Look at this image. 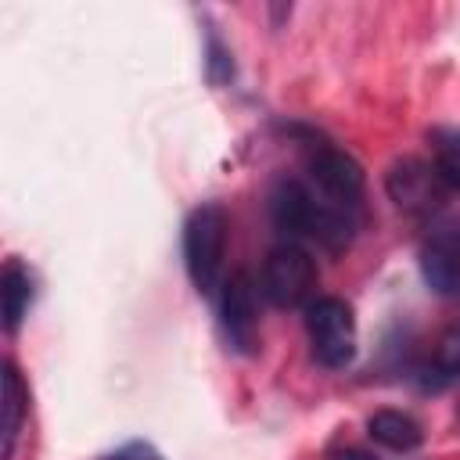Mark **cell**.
I'll return each instance as SVG.
<instances>
[{"label":"cell","mask_w":460,"mask_h":460,"mask_svg":"<svg viewBox=\"0 0 460 460\" xmlns=\"http://www.w3.org/2000/svg\"><path fill=\"white\" fill-rule=\"evenodd\" d=\"M226 255V208L219 201L198 205L183 223V262L201 295H212Z\"/></svg>","instance_id":"6da1fadb"},{"label":"cell","mask_w":460,"mask_h":460,"mask_svg":"<svg viewBox=\"0 0 460 460\" xmlns=\"http://www.w3.org/2000/svg\"><path fill=\"white\" fill-rule=\"evenodd\" d=\"M316 212H320V198L305 180L280 176L273 183V190H270V219H273V226L280 234H288V241L309 237L313 223H316Z\"/></svg>","instance_id":"ba28073f"},{"label":"cell","mask_w":460,"mask_h":460,"mask_svg":"<svg viewBox=\"0 0 460 460\" xmlns=\"http://www.w3.org/2000/svg\"><path fill=\"white\" fill-rule=\"evenodd\" d=\"M435 374H438V381L460 377V323L442 334V341L435 349Z\"/></svg>","instance_id":"4fadbf2b"},{"label":"cell","mask_w":460,"mask_h":460,"mask_svg":"<svg viewBox=\"0 0 460 460\" xmlns=\"http://www.w3.org/2000/svg\"><path fill=\"white\" fill-rule=\"evenodd\" d=\"M305 334L313 359L327 370H341L356 356V316L341 298H313L305 305Z\"/></svg>","instance_id":"7a4b0ae2"},{"label":"cell","mask_w":460,"mask_h":460,"mask_svg":"<svg viewBox=\"0 0 460 460\" xmlns=\"http://www.w3.org/2000/svg\"><path fill=\"white\" fill-rule=\"evenodd\" d=\"M331 460H377V456L367 453V449H359V446H349V449H338Z\"/></svg>","instance_id":"2e32d148"},{"label":"cell","mask_w":460,"mask_h":460,"mask_svg":"<svg viewBox=\"0 0 460 460\" xmlns=\"http://www.w3.org/2000/svg\"><path fill=\"white\" fill-rule=\"evenodd\" d=\"M420 277L442 298L460 295V216H446L428 226L420 244Z\"/></svg>","instance_id":"52a82bcc"},{"label":"cell","mask_w":460,"mask_h":460,"mask_svg":"<svg viewBox=\"0 0 460 460\" xmlns=\"http://www.w3.org/2000/svg\"><path fill=\"white\" fill-rule=\"evenodd\" d=\"M208 79L219 86V83H226L230 75H234V58H230V50L219 43V36H208Z\"/></svg>","instance_id":"5bb4252c"},{"label":"cell","mask_w":460,"mask_h":460,"mask_svg":"<svg viewBox=\"0 0 460 460\" xmlns=\"http://www.w3.org/2000/svg\"><path fill=\"white\" fill-rule=\"evenodd\" d=\"M0 410H4V420H0V460H11L14 453V442H18V431H22V420H25V406H29V395H25V385H22V374L14 363H4V395H0Z\"/></svg>","instance_id":"30bf717a"},{"label":"cell","mask_w":460,"mask_h":460,"mask_svg":"<svg viewBox=\"0 0 460 460\" xmlns=\"http://www.w3.org/2000/svg\"><path fill=\"white\" fill-rule=\"evenodd\" d=\"M313 291H316L313 255L298 241H284V244L270 248V255L262 262V295L280 309H295V305H305L313 298Z\"/></svg>","instance_id":"277c9868"},{"label":"cell","mask_w":460,"mask_h":460,"mask_svg":"<svg viewBox=\"0 0 460 460\" xmlns=\"http://www.w3.org/2000/svg\"><path fill=\"white\" fill-rule=\"evenodd\" d=\"M385 190H388V198L395 201L399 212L417 216V219L435 216L449 198V187L438 176L435 162H424V158L392 162L388 172H385Z\"/></svg>","instance_id":"5b68a950"},{"label":"cell","mask_w":460,"mask_h":460,"mask_svg":"<svg viewBox=\"0 0 460 460\" xmlns=\"http://www.w3.org/2000/svg\"><path fill=\"white\" fill-rule=\"evenodd\" d=\"M435 169L449 190H460V129H435Z\"/></svg>","instance_id":"7c38bea8"},{"label":"cell","mask_w":460,"mask_h":460,"mask_svg":"<svg viewBox=\"0 0 460 460\" xmlns=\"http://www.w3.org/2000/svg\"><path fill=\"white\" fill-rule=\"evenodd\" d=\"M0 295H4V327L14 334L18 323L25 320L29 305H32V273L18 262V259H7L4 273H0Z\"/></svg>","instance_id":"8fae6325"},{"label":"cell","mask_w":460,"mask_h":460,"mask_svg":"<svg viewBox=\"0 0 460 460\" xmlns=\"http://www.w3.org/2000/svg\"><path fill=\"white\" fill-rule=\"evenodd\" d=\"M104 460H162V453H158L151 442H126L122 449L108 453Z\"/></svg>","instance_id":"9a60e30c"},{"label":"cell","mask_w":460,"mask_h":460,"mask_svg":"<svg viewBox=\"0 0 460 460\" xmlns=\"http://www.w3.org/2000/svg\"><path fill=\"white\" fill-rule=\"evenodd\" d=\"M219 320H223V334L230 341V349L255 356L259 341H262V327H259V288L252 280V273H234L223 284V298H219Z\"/></svg>","instance_id":"8992f818"},{"label":"cell","mask_w":460,"mask_h":460,"mask_svg":"<svg viewBox=\"0 0 460 460\" xmlns=\"http://www.w3.org/2000/svg\"><path fill=\"white\" fill-rule=\"evenodd\" d=\"M367 435L377 446L392 449V453H410V449H417L424 442V428L410 413H402V410H377V413H370Z\"/></svg>","instance_id":"9c48e42d"},{"label":"cell","mask_w":460,"mask_h":460,"mask_svg":"<svg viewBox=\"0 0 460 460\" xmlns=\"http://www.w3.org/2000/svg\"><path fill=\"white\" fill-rule=\"evenodd\" d=\"M305 183L313 190H320L327 201L359 212L363 169L349 151H341V147H334L327 140H309L305 144Z\"/></svg>","instance_id":"3957f363"}]
</instances>
